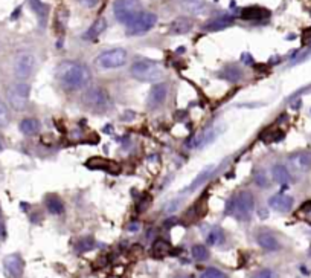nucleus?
Masks as SVG:
<instances>
[{
  "label": "nucleus",
  "mask_w": 311,
  "mask_h": 278,
  "mask_svg": "<svg viewBox=\"0 0 311 278\" xmlns=\"http://www.w3.org/2000/svg\"><path fill=\"white\" fill-rule=\"evenodd\" d=\"M55 78L64 91L87 89L92 81V72L84 63L76 60L61 61L55 69Z\"/></svg>",
  "instance_id": "obj_1"
},
{
  "label": "nucleus",
  "mask_w": 311,
  "mask_h": 278,
  "mask_svg": "<svg viewBox=\"0 0 311 278\" xmlns=\"http://www.w3.org/2000/svg\"><path fill=\"white\" fill-rule=\"evenodd\" d=\"M81 104L86 107L87 110L95 113H107L113 109V99L107 89L93 86V88L84 89L81 95Z\"/></svg>",
  "instance_id": "obj_2"
},
{
  "label": "nucleus",
  "mask_w": 311,
  "mask_h": 278,
  "mask_svg": "<svg viewBox=\"0 0 311 278\" xmlns=\"http://www.w3.org/2000/svg\"><path fill=\"white\" fill-rule=\"evenodd\" d=\"M255 206H256L255 196L249 189H243L229 199V202L226 205V214H231V216H235L238 220L246 222L252 217Z\"/></svg>",
  "instance_id": "obj_3"
},
{
  "label": "nucleus",
  "mask_w": 311,
  "mask_h": 278,
  "mask_svg": "<svg viewBox=\"0 0 311 278\" xmlns=\"http://www.w3.org/2000/svg\"><path fill=\"white\" fill-rule=\"evenodd\" d=\"M130 75L137 81L156 84L160 83V78L163 77V69L159 63L153 60H137L131 64Z\"/></svg>",
  "instance_id": "obj_4"
},
{
  "label": "nucleus",
  "mask_w": 311,
  "mask_h": 278,
  "mask_svg": "<svg viewBox=\"0 0 311 278\" xmlns=\"http://www.w3.org/2000/svg\"><path fill=\"white\" fill-rule=\"evenodd\" d=\"M127 60H128V54H127L125 49L112 48V49H107V51H102L95 58V64H96L98 69L112 71V69H119L122 66H125Z\"/></svg>",
  "instance_id": "obj_5"
},
{
  "label": "nucleus",
  "mask_w": 311,
  "mask_h": 278,
  "mask_svg": "<svg viewBox=\"0 0 311 278\" xmlns=\"http://www.w3.org/2000/svg\"><path fill=\"white\" fill-rule=\"evenodd\" d=\"M29 95H31V86L25 81H17V83L11 84L6 91L8 102L17 112H22L28 107Z\"/></svg>",
  "instance_id": "obj_6"
},
{
  "label": "nucleus",
  "mask_w": 311,
  "mask_h": 278,
  "mask_svg": "<svg viewBox=\"0 0 311 278\" xmlns=\"http://www.w3.org/2000/svg\"><path fill=\"white\" fill-rule=\"evenodd\" d=\"M142 12L140 0H116L113 5V15L118 21L127 25Z\"/></svg>",
  "instance_id": "obj_7"
},
{
  "label": "nucleus",
  "mask_w": 311,
  "mask_h": 278,
  "mask_svg": "<svg viewBox=\"0 0 311 278\" xmlns=\"http://www.w3.org/2000/svg\"><path fill=\"white\" fill-rule=\"evenodd\" d=\"M35 66H37V60H35L34 54L26 52V51L20 52V54H17V57L14 60V66H12L14 77L18 81H26L28 78L32 77Z\"/></svg>",
  "instance_id": "obj_8"
},
{
  "label": "nucleus",
  "mask_w": 311,
  "mask_h": 278,
  "mask_svg": "<svg viewBox=\"0 0 311 278\" xmlns=\"http://www.w3.org/2000/svg\"><path fill=\"white\" fill-rule=\"evenodd\" d=\"M157 23V15L153 12H147L142 11L140 14H137L130 23H127V34L128 35H142L147 34L148 31H151Z\"/></svg>",
  "instance_id": "obj_9"
},
{
  "label": "nucleus",
  "mask_w": 311,
  "mask_h": 278,
  "mask_svg": "<svg viewBox=\"0 0 311 278\" xmlns=\"http://www.w3.org/2000/svg\"><path fill=\"white\" fill-rule=\"evenodd\" d=\"M3 268L11 278H22L25 271V262L20 254H9L3 260Z\"/></svg>",
  "instance_id": "obj_10"
},
{
  "label": "nucleus",
  "mask_w": 311,
  "mask_h": 278,
  "mask_svg": "<svg viewBox=\"0 0 311 278\" xmlns=\"http://www.w3.org/2000/svg\"><path fill=\"white\" fill-rule=\"evenodd\" d=\"M288 165L293 171L305 173L311 170V152H295L288 156Z\"/></svg>",
  "instance_id": "obj_11"
},
{
  "label": "nucleus",
  "mask_w": 311,
  "mask_h": 278,
  "mask_svg": "<svg viewBox=\"0 0 311 278\" xmlns=\"http://www.w3.org/2000/svg\"><path fill=\"white\" fill-rule=\"evenodd\" d=\"M168 96V84L167 83H156L148 95V107L150 109H159Z\"/></svg>",
  "instance_id": "obj_12"
},
{
  "label": "nucleus",
  "mask_w": 311,
  "mask_h": 278,
  "mask_svg": "<svg viewBox=\"0 0 311 278\" xmlns=\"http://www.w3.org/2000/svg\"><path fill=\"white\" fill-rule=\"evenodd\" d=\"M256 243L267 252H276L281 249V242L270 231H259L256 234Z\"/></svg>",
  "instance_id": "obj_13"
},
{
  "label": "nucleus",
  "mask_w": 311,
  "mask_h": 278,
  "mask_svg": "<svg viewBox=\"0 0 311 278\" xmlns=\"http://www.w3.org/2000/svg\"><path fill=\"white\" fill-rule=\"evenodd\" d=\"M293 197L292 196H285V194H275L268 199V206H270L273 211H278V212H288L292 211L293 208Z\"/></svg>",
  "instance_id": "obj_14"
},
{
  "label": "nucleus",
  "mask_w": 311,
  "mask_h": 278,
  "mask_svg": "<svg viewBox=\"0 0 311 278\" xmlns=\"http://www.w3.org/2000/svg\"><path fill=\"white\" fill-rule=\"evenodd\" d=\"M235 21V17L234 15H220V17H215L212 20H209L207 23L203 26L204 31H211V32H215V31H223L226 28H229L234 25Z\"/></svg>",
  "instance_id": "obj_15"
},
{
  "label": "nucleus",
  "mask_w": 311,
  "mask_h": 278,
  "mask_svg": "<svg viewBox=\"0 0 311 278\" xmlns=\"http://www.w3.org/2000/svg\"><path fill=\"white\" fill-rule=\"evenodd\" d=\"M214 171H215V165H214V164H212V165H207L206 168H203V170L200 171V173L197 175V178H195L188 186H186V189H185L183 192H192V191H195L197 188H200L207 179H209V178L212 176Z\"/></svg>",
  "instance_id": "obj_16"
},
{
  "label": "nucleus",
  "mask_w": 311,
  "mask_h": 278,
  "mask_svg": "<svg viewBox=\"0 0 311 278\" xmlns=\"http://www.w3.org/2000/svg\"><path fill=\"white\" fill-rule=\"evenodd\" d=\"M18 130L22 132L23 135H26V136H34V135H37L41 130V124L35 118H25V119L20 121Z\"/></svg>",
  "instance_id": "obj_17"
},
{
  "label": "nucleus",
  "mask_w": 311,
  "mask_h": 278,
  "mask_svg": "<svg viewBox=\"0 0 311 278\" xmlns=\"http://www.w3.org/2000/svg\"><path fill=\"white\" fill-rule=\"evenodd\" d=\"M28 2H29L32 11L35 12L38 21H40V26H45L46 20H48V15H49V6L41 2V0H28Z\"/></svg>",
  "instance_id": "obj_18"
},
{
  "label": "nucleus",
  "mask_w": 311,
  "mask_h": 278,
  "mask_svg": "<svg viewBox=\"0 0 311 278\" xmlns=\"http://www.w3.org/2000/svg\"><path fill=\"white\" fill-rule=\"evenodd\" d=\"M191 29H192V21L188 17H179V18H176L173 23H171V26H170L171 34H176V35L186 34V32H189Z\"/></svg>",
  "instance_id": "obj_19"
},
{
  "label": "nucleus",
  "mask_w": 311,
  "mask_h": 278,
  "mask_svg": "<svg viewBox=\"0 0 311 278\" xmlns=\"http://www.w3.org/2000/svg\"><path fill=\"white\" fill-rule=\"evenodd\" d=\"M217 136H218V132L217 130H209V132H206L203 135H198L195 139H192L188 144V147H191V148H203L206 145H209L211 142H214Z\"/></svg>",
  "instance_id": "obj_20"
},
{
  "label": "nucleus",
  "mask_w": 311,
  "mask_h": 278,
  "mask_svg": "<svg viewBox=\"0 0 311 278\" xmlns=\"http://www.w3.org/2000/svg\"><path fill=\"white\" fill-rule=\"evenodd\" d=\"M106 29H107V20L104 18V17H99L98 20H95V23L86 31L84 38L86 40H95L96 37H99Z\"/></svg>",
  "instance_id": "obj_21"
},
{
  "label": "nucleus",
  "mask_w": 311,
  "mask_h": 278,
  "mask_svg": "<svg viewBox=\"0 0 311 278\" xmlns=\"http://www.w3.org/2000/svg\"><path fill=\"white\" fill-rule=\"evenodd\" d=\"M45 202H46L48 211L52 214V216H61V214H64V203H63V200H61L58 196L49 194Z\"/></svg>",
  "instance_id": "obj_22"
},
{
  "label": "nucleus",
  "mask_w": 311,
  "mask_h": 278,
  "mask_svg": "<svg viewBox=\"0 0 311 278\" xmlns=\"http://www.w3.org/2000/svg\"><path fill=\"white\" fill-rule=\"evenodd\" d=\"M272 178H273V181H275V182L282 184V185L288 184V182H290V179H292V176H290V171H288V168H287L285 165H282V164H276V165H273V168H272Z\"/></svg>",
  "instance_id": "obj_23"
},
{
  "label": "nucleus",
  "mask_w": 311,
  "mask_h": 278,
  "mask_svg": "<svg viewBox=\"0 0 311 278\" xmlns=\"http://www.w3.org/2000/svg\"><path fill=\"white\" fill-rule=\"evenodd\" d=\"M226 242V235L221 228H212L206 234V243L209 246H221Z\"/></svg>",
  "instance_id": "obj_24"
},
{
  "label": "nucleus",
  "mask_w": 311,
  "mask_h": 278,
  "mask_svg": "<svg viewBox=\"0 0 311 278\" xmlns=\"http://www.w3.org/2000/svg\"><path fill=\"white\" fill-rule=\"evenodd\" d=\"M221 77L227 81H231V83H238L243 80L244 74L240 68L237 66H229V68H226L223 72H221Z\"/></svg>",
  "instance_id": "obj_25"
},
{
  "label": "nucleus",
  "mask_w": 311,
  "mask_h": 278,
  "mask_svg": "<svg viewBox=\"0 0 311 278\" xmlns=\"http://www.w3.org/2000/svg\"><path fill=\"white\" fill-rule=\"evenodd\" d=\"M191 255L195 262H204L209 259V249H207L204 245H194L191 248Z\"/></svg>",
  "instance_id": "obj_26"
},
{
  "label": "nucleus",
  "mask_w": 311,
  "mask_h": 278,
  "mask_svg": "<svg viewBox=\"0 0 311 278\" xmlns=\"http://www.w3.org/2000/svg\"><path fill=\"white\" fill-rule=\"evenodd\" d=\"M11 121V116H9V109H8V105L6 102L0 98V128H3L9 124Z\"/></svg>",
  "instance_id": "obj_27"
},
{
  "label": "nucleus",
  "mask_w": 311,
  "mask_h": 278,
  "mask_svg": "<svg viewBox=\"0 0 311 278\" xmlns=\"http://www.w3.org/2000/svg\"><path fill=\"white\" fill-rule=\"evenodd\" d=\"M200 278H229V277L218 268H207L201 272Z\"/></svg>",
  "instance_id": "obj_28"
},
{
  "label": "nucleus",
  "mask_w": 311,
  "mask_h": 278,
  "mask_svg": "<svg viewBox=\"0 0 311 278\" xmlns=\"http://www.w3.org/2000/svg\"><path fill=\"white\" fill-rule=\"evenodd\" d=\"M298 217L311 223V200H307L305 203H302V206L298 211Z\"/></svg>",
  "instance_id": "obj_29"
},
{
  "label": "nucleus",
  "mask_w": 311,
  "mask_h": 278,
  "mask_svg": "<svg viewBox=\"0 0 311 278\" xmlns=\"http://www.w3.org/2000/svg\"><path fill=\"white\" fill-rule=\"evenodd\" d=\"M81 252H87V251H92L95 248V240L92 237H84V239H81L78 246H76Z\"/></svg>",
  "instance_id": "obj_30"
},
{
  "label": "nucleus",
  "mask_w": 311,
  "mask_h": 278,
  "mask_svg": "<svg viewBox=\"0 0 311 278\" xmlns=\"http://www.w3.org/2000/svg\"><path fill=\"white\" fill-rule=\"evenodd\" d=\"M253 181L261 188H265V186H268V184H270V182H268V176L264 173V171H256L255 176H253Z\"/></svg>",
  "instance_id": "obj_31"
},
{
  "label": "nucleus",
  "mask_w": 311,
  "mask_h": 278,
  "mask_svg": "<svg viewBox=\"0 0 311 278\" xmlns=\"http://www.w3.org/2000/svg\"><path fill=\"white\" fill-rule=\"evenodd\" d=\"M261 14H264L262 9H258V8H247V9H244V12H243V18H246V20H252V18L261 17Z\"/></svg>",
  "instance_id": "obj_32"
},
{
  "label": "nucleus",
  "mask_w": 311,
  "mask_h": 278,
  "mask_svg": "<svg viewBox=\"0 0 311 278\" xmlns=\"http://www.w3.org/2000/svg\"><path fill=\"white\" fill-rule=\"evenodd\" d=\"M168 251H170L168 243H165V242H162V240H159V242L154 243V255L162 257V255H165V254H168Z\"/></svg>",
  "instance_id": "obj_33"
},
{
  "label": "nucleus",
  "mask_w": 311,
  "mask_h": 278,
  "mask_svg": "<svg viewBox=\"0 0 311 278\" xmlns=\"http://www.w3.org/2000/svg\"><path fill=\"white\" fill-rule=\"evenodd\" d=\"M250 278H276V274L273 269L264 268V269H259L258 272H255Z\"/></svg>",
  "instance_id": "obj_34"
},
{
  "label": "nucleus",
  "mask_w": 311,
  "mask_h": 278,
  "mask_svg": "<svg viewBox=\"0 0 311 278\" xmlns=\"http://www.w3.org/2000/svg\"><path fill=\"white\" fill-rule=\"evenodd\" d=\"M179 206H180V200L173 199V200H170L167 205L163 206V212L165 214H173V212H176L179 209Z\"/></svg>",
  "instance_id": "obj_35"
},
{
  "label": "nucleus",
  "mask_w": 311,
  "mask_h": 278,
  "mask_svg": "<svg viewBox=\"0 0 311 278\" xmlns=\"http://www.w3.org/2000/svg\"><path fill=\"white\" fill-rule=\"evenodd\" d=\"M78 2L86 8H93L99 3V0H78Z\"/></svg>",
  "instance_id": "obj_36"
},
{
  "label": "nucleus",
  "mask_w": 311,
  "mask_h": 278,
  "mask_svg": "<svg viewBox=\"0 0 311 278\" xmlns=\"http://www.w3.org/2000/svg\"><path fill=\"white\" fill-rule=\"evenodd\" d=\"M5 239H6V225L3 219L0 217V240H5Z\"/></svg>",
  "instance_id": "obj_37"
},
{
  "label": "nucleus",
  "mask_w": 311,
  "mask_h": 278,
  "mask_svg": "<svg viewBox=\"0 0 311 278\" xmlns=\"http://www.w3.org/2000/svg\"><path fill=\"white\" fill-rule=\"evenodd\" d=\"M0 150H2V142H0Z\"/></svg>",
  "instance_id": "obj_38"
},
{
  "label": "nucleus",
  "mask_w": 311,
  "mask_h": 278,
  "mask_svg": "<svg viewBox=\"0 0 311 278\" xmlns=\"http://www.w3.org/2000/svg\"><path fill=\"white\" fill-rule=\"evenodd\" d=\"M310 255H311V248H310Z\"/></svg>",
  "instance_id": "obj_39"
}]
</instances>
